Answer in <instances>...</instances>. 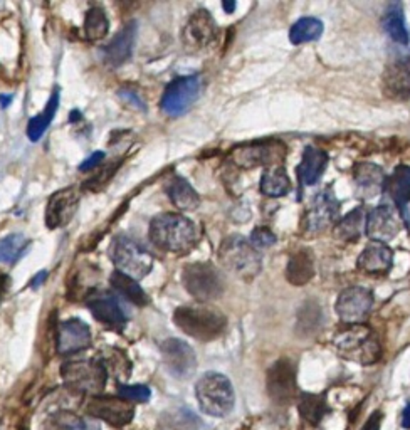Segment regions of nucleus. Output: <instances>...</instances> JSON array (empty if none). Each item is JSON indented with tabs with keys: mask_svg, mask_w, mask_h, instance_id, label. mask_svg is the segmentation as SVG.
<instances>
[{
	"mask_svg": "<svg viewBox=\"0 0 410 430\" xmlns=\"http://www.w3.org/2000/svg\"><path fill=\"white\" fill-rule=\"evenodd\" d=\"M150 239L162 251L185 254L195 247L199 240V229L184 215L163 214L152 220Z\"/></svg>",
	"mask_w": 410,
	"mask_h": 430,
	"instance_id": "f257e3e1",
	"label": "nucleus"
},
{
	"mask_svg": "<svg viewBox=\"0 0 410 430\" xmlns=\"http://www.w3.org/2000/svg\"><path fill=\"white\" fill-rule=\"evenodd\" d=\"M173 321L185 335L200 341L219 338L227 326V318L214 307L184 306L173 313Z\"/></svg>",
	"mask_w": 410,
	"mask_h": 430,
	"instance_id": "f03ea898",
	"label": "nucleus"
},
{
	"mask_svg": "<svg viewBox=\"0 0 410 430\" xmlns=\"http://www.w3.org/2000/svg\"><path fill=\"white\" fill-rule=\"evenodd\" d=\"M195 396L202 412L212 417H226L232 412L236 394L230 380L222 373H205L197 381Z\"/></svg>",
	"mask_w": 410,
	"mask_h": 430,
	"instance_id": "7ed1b4c3",
	"label": "nucleus"
},
{
	"mask_svg": "<svg viewBox=\"0 0 410 430\" xmlns=\"http://www.w3.org/2000/svg\"><path fill=\"white\" fill-rule=\"evenodd\" d=\"M335 348L343 358L361 365H374L382 355L378 338L365 325H350L348 328L338 333L335 338Z\"/></svg>",
	"mask_w": 410,
	"mask_h": 430,
	"instance_id": "20e7f679",
	"label": "nucleus"
},
{
	"mask_svg": "<svg viewBox=\"0 0 410 430\" xmlns=\"http://www.w3.org/2000/svg\"><path fill=\"white\" fill-rule=\"evenodd\" d=\"M219 259L229 273L248 283L254 279L263 268L259 252L241 236H230L224 240L219 249Z\"/></svg>",
	"mask_w": 410,
	"mask_h": 430,
	"instance_id": "39448f33",
	"label": "nucleus"
},
{
	"mask_svg": "<svg viewBox=\"0 0 410 430\" xmlns=\"http://www.w3.org/2000/svg\"><path fill=\"white\" fill-rule=\"evenodd\" d=\"M111 261L118 268V273L141 279L154 268V257L145 247H141L136 240L130 237H118L111 247Z\"/></svg>",
	"mask_w": 410,
	"mask_h": 430,
	"instance_id": "423d86ee",
	"label": "nucleus"
},
{
	"mask_svg": "<svg viewBox=\"0 0 410 430\" xmlns=\"http://www.w3.org/2000/svg\"><path fill=\"white\" fill-rule=\"evenodd\" d=\"M61 373L69 388L84 392V394H98L103 390L108 380L106 366L95 359L64 363Z\"/></svg>",
	"mask_w": 410,
	"mask_h": 430,
	"instance_id": "0eeeda50",
	"label": "nucleus"
},
{
	"mask_svg": "<svg viewBox=\"0 0 410 430\" xmlns=\"http://www.w3.org/2000/svg\"><path fill=\"white\" fill-rule=\"evenodd\" d=\"M182 283L190 294L199 301H212L224 291L222 277L219 270L207 262L190 264L182 273Z\"/></svg>",
	"mask_w": 410,
	"mask_h": 430,
	"instance_id": "6e6552de",
	"label": "nucleus"
},
{
	"mask_svg": "<svg viewBox=\"0 0 410 430\" xmlns=\"http://www.w3.org/2000/svg\"><path fill=\"white\" fill-rule=\"evenodd\" d=\"M200 92V81L197 76L177 77L167 86L162 96V111L169 116H182L197 101Z\"/></svg>",
	"mask_w": 410,
	"mask_h": 430,
	"instance_id": "1a4fd4ad",
	"label": "nucleus"
},
{
	"mask_svg": "<svg viewBox=\"0 0 410 430\" xmlns=\"http://www.w3.org/2000/svg\"><path fill=\"white\" fill-rule=\"evenodd\" d=\"M286 157V147L279 142H254L244 147L234 148L230 162L241 168H256L282 162Z\"/></svg>",
	"mask_w": 410,
	"mask_h": 430,
	"instance_id": "9d476101",
	"label": "nucleus"
},
{
	"mask_svg": "<svg viewBox=\"0 0 410 430\" xmlns=\"http://www.w3.org/2000/svg\"><path fill=\"white\" fill-rule=\"evenodd\" d=\"M374 306V296L361 286L346 288L337 299V314L346 325H361L370 314Z\"/></svg>",
	"mask_w": 410,
	"mask_h": 430,
	"instance_id": "9b49d317",
	"label": "nucleus"
},
{
	"mask_svg": "<svg viewBox=\"0 0 410 430\" xmlns=\"http://www.w3.org/2000/svg\"><path fill=\"white\" fill-rule=\"evenodd\" d=\"M267 394L279 405L291 403L296 396V368L288 358L276 362L267 372Z\"/></svg>",
	"mask_w": 410,
	"mask_h": 430,
	"instance_id": "f8f14e48",
	"label": "nucleus"
},
{
	"mask_svg": "<svg viewBox=\"0 0 410 430\" xmlns=\"http://www.w3.org/2000/svg\"><path fill=\"white\" fill-rule=\"evenodd\" d=\"M340 212V202L335 197L333 190L325 188L313 197L306 215H304V229L309 232H322L337 220Z\"/></svg>",
	"mask_w": 410,
	"mask_h": 430,
	"instance_id": "ddd939ff",
	"label": "nucleus"
},
{
	"mask_svg": "<svg viewBox=\"0 0 410 430\" xmlns=\"http://www.w3.org/2000/svg\"><path fill=\"white\" fill-rule=\"evenodd\" d=\"M217 36V25L207 10H197L192 14L182 31V42L189 53H199L205 49Z\"/></svg>",
	"mask_w": 410,
	"mask_h": 430,
	"instance_id": "4468645a",
	"label": "nucleus"
},
{
	"mask_svg": "<svg viewBox=\"0 0 410 430\" xmlns=\"http://www.w3.org/2000/svg\"><path fill=\"white\" fill-rule=\"evenodd\" d=\"M162 357L165 366L175 378H190L197 368V357L185 341L170 338L162 343Z\"/></svg>",
	"mask_w": 410,
	"mask_h": 430,
	"instance_id": "2eb2a0df",
	"label": "nucleus"
},
{
	"mask_svg": "<svg viewBox=\"0 0 410 430\" xmlns=\"http://www.w3.org/2000/svg\"><path fill=\"white\" fill-rule=\"evenodd\" d=\"M88 412L114 427H123L132 422L135 409L132 402L121 396H93L91 402L88 403Z\"/></svg>",
	"mask_w": 410,
	"mask_h": 430,
	"instance_id": "dca6fc26",
	"label": "nucleus"
},
{
	"mask_svg": "<svg viewBox=\"0 0 410 430\" xmlns=\"http://www.w3.org/2000/svg\"><path fill=\"white\" fill-rule=\"evenodd\" d=\"M80 190L76 187L62 188L56 192L47 202L46 225L49 229H59L68 225L73 220L77 207H80Z\"/></svg>",
	"mask_w": 410,
	"mask_h": 430,
	"instance_id": "f3484780",
	"label": "nucleus"
},
{
	"mask_svg": "<svg viewBox=\"0 0 410 430\" xmlns=\"http://www.w3.org/2000/svg\"><path fill=\"white\" fill-rule=\"evenodd\" d=\"M398 231H400V222H398V214L395 212L392 205L382 203L372 210L367 220V233L375 242L385 244L387 240L394 239Z\"/></svg>",
	"mask_w": 410,
	"mask_h": 430,
	"instance_id": "a211bd4d",
	"label": "nucleus"
},
{
	"mask_svg": "<svg viewBox=\"0 0 410 430\" xmlns=\"http://www.w3.org/2000/svg\"><path fill=\"white\" fill-rule=\"evenodd\" d=\"M91 344V331L88 325L80 320L61 322L58 331V351L61 355H73L83 351Z\"/></svg>",
	"mask_w": 410,
	"mask_h": 430,
	"instance_id": "6ab92c4d",
	"label": "nucleus"
},
{
	"mask_svg": "<svg viewBox=\"0 0 410 430\" xmlns=\"http://www.w3.org/2000/svg\"><path fill=\"white\" fill-rule=\"evenodd\" d=\"M89 309H91L93 316L96 318L101 325L106 328L114 329V331H121L126 326V314L121 309L120 303L117 298L111 294H98L93 296L88 301Z\"/></svg>",
	"mask_w": 410,
	"mask_h": 430,
	"instance_id": "aec40b11",
	"label": "nucleus"
},
{
	"mask_svg": "<svg viewBox=\"0 0 410 430\" xmlns=\"http://www.w3.org/2000/svg\"><path fill=\"white\" fill-rule=\"evenodd\" d=\"M135 36H136L135 22L125 25V27L114 36V39L104 47L103 51L104 64L110 66V68H118L123 62L128 61L133 51V44H135Z\"/></svg>",
	"mask_w": 410,
	"mask_h": 430,
	"instance_id": "412c9836",
	"label": "nucleus"
},
{
	"mask_svg": "<svg viewBox=\"0 0 410 430\" xmlns=\"http://www.w3.org/2000/svg\"><path fill=\"white\" fill-rule=\"evenodd\" d=\"M394 252L387 244L370 242L359 257V268L368 274H385L392 268Z\"/></svg>",
	"mask_w": 410,
	"mask_h": 430,
	"instance_id": "4be33fe9",
	"label": "nucleus"
},
{
	"mask_svg": "<svg viewBox=\"0 0 410 430\" xmlns=\"http://www.w3.org/2000/svg\"><path fill=\"white\" fill-rule=\"evenodd\" d=\"M383 188L390 195V199L394 200L395 205L398 207V210L404 214L405 222L409 225L407 203L410 202V166H397L392 175L385 179V187Z\"/></svg>",
	"mask_w": 410,
	"mask_h": 430,
	"instance_id": "5701e85b",
	"label": "nucleus"
},
{
	"mask_svg": "<svg viewBox=\"0 0 410 430\" xmlns=\"http://www.w3.org/2000/svg\"><path fill=\"white\" fill-rule=\"evenodd\" d=\"M328 165V155L322 148L306 147L303 151V160L298 166V179L301 185H315L322 179Z\"/></svg>",
	"mask_w": 410,
	"mask_h": 430,
	"instance_id": "b1692460",
	"label": "nucleus"
},
{
	"mask_svg": "<svg viewBox=\"0 0 410 430\" xmlns=\"http://www.w3.org/2000/svg\"><path fill=\"white\" fill-rule=\"evenodd\" d=\"M353 173L360 195L363 197H375L385 187V173L375 163H359Z\"/></svg>",
	"mask_w": 410,
	"mask_h": 430,
	"instance_id": "393cba45",
	"label": "nucleus"
},
{
	"mask_svg": "<svg viewBox=\"0 0 410 430\" xmlns=\"http://www.w3.org/2000/svg\"><path fill=\"white\" fill-rule=\"evenodd\" d=\"M315 276V261L309 251H300L291 255L288 268H286V277L294 286H304Z\"/></svg>",
	"mask_w": 410,
	"mask_h": 430,
	"instance_id": "a878e982",
	"label": "nucleus"
},
{
	"mask_svg": "<svg viewBox=\"0 0 410 430\" xmlns=\"http://www.w3.org/2000/svg\"><path fill=\"white\" fill-rule=\"evenodd\" d=\"M385 88L392 96L410 94V59H402L390 66L385 74Z\"/></svg>",
	"mask_w": 410,
	"mask_h": 430,
	"instance_id": "bb28decb",
	"label": "nucleus"
},
{
	"mask_svg": "<svg viewBox=\"0 0 410 430\" xmlns=\"http://www.w3.org/2000/svg\"><path fill=\"white\" fill-rule=\"evenodd\" d=\"M167 194H169L173 205H177L182 210H193L200 203L199 195L193 190L192 185L185 179H180V177H175L170 181L169 187H167Z\"/></svg>",
	"mask_w": 410,
	"mask_h": 430,
	"instance_id": "cd10ccee",
	"label": "nucleus"
},
{
	"mask_svg": "<svg viewBox=\"0 0 410 430\" xmlns=\"http://www.w3.org/2000/svg\"><path fill=\"white\" fill-rule=\"evenodd\" d=\"M58 108H59V90H56L54 92H52L49 103H47L46 110L43 111L40 114H37V116L32 118L31 121H29V126H27V136L31 142H37V140L43 138V135L46 133V129L49 128L52 120H54L56 113H58Z\"/></svg>",
	"mask_w": 410,
	"mask_h": 430,
	"instance_id": "c85d7f7f",
	"label": "nucleus"
},
{
	"mask_svg": "<svg viewBox=\"0 0 410 430\" xmlns=\"http://www.w3.org/2000/svg\"><path fill=\"white\" fill-rule=\"evenodd\" d=\"M291 181L286 175L285 168L281 166H273V168L266 170L261 179V192L266 197H282L289 192Z\"/></svg>",
	"mask_w": 410,
	"mask_h": 430,
	"instance_id": "c756f323",
	"label": "nucleus"
},
{
	"mask_svg": "<svg viewBox=\"0 0 410 430\" xmlns=\"http://www.w3.org/2000/svg\"><path fill=\"white\" fill-rule=\"evenodd\" d=\"M365 225V212L361 209L352 210L335 229V239L340 242H355L361 236Z\"/></svg>",
	"mask_w": 410,
	"mask_h": 430,
	"instance_id": "7c9ffc66",
	"label": "nucleus"
},
{
	"mask_svg": "<svg viewBox=\"0 0 410 430\" xmlns=\"http://www.w3.org/2000/svg\"><path fill=\"white\" fill-rule=\"evenodd\" d=\"M323 34V22L315 17H303L291 27L289 40L293 44L311 42V40L319 39Z\"/></svg>",
	"mask_w": 410,
	"mask_h": 430,
	"instance_id": "2f4dec72",
	"label": "nucleus"
},
{
	"mask_svg": "<svg viewBox=\"0 0 410 430\" xmlns=\"http://www.w3.org/2000/svg\"><path fill=\"white\" fill-rule=\"evenodd\" d=\"M111 284H113V288L117 289L121 296H125L128 301L135 303L138 306H145L148 303L145 291L135 279H132V277L125 276V274L118 273L117 270V273L111 274Z\"/></svg>",
	"mask_w": 410,
	"mask_h": 430,
	"instance_id": "473e14b6",
	"label": "nucleus"
},
{
	"mask_svg": "<svg viewBox=\"0 0 410 430\" xmlns=\"http://www.w3.org/2000/svg\"><path fill=\"white\" fill-rule=\"evenodd\" d=\"M300 414L304 420L309 424H319L328 414V405L325 396L313 395V394H303L300 399Z\"/></svg>",
	"mask_w": 410,
	"mask_h": 430,
	"instance_id": "72a5a7b5",
	"label": "nucleus"
},
{
	"mask_svg": "<svg viewBox=\"0 0 410 430\" xmlns=\"http://www.w3.org/2000/svg\"><path fill=\"white\" fill-rule=\"evenodd\" d=\"M108 29H110V21L106 14L99 7L89 9L84 18V34L89 40H101L106 37Z\"/></svg>",
	"mask_w": 410,
	"mask_h": 430,
	"instance_id": "f704fd0d",
	"label": "nucleus"
},
{
	"mask_svg": "<svg viewBox=\"0 0 410 430\" xmlns=\"http://www.w3.org/2000/svg\"><path fill=\"white\" fill-rule=\"evenodd\" d=\"M383 27H385V31L389 32V36L392 37L395 42H409V32L405 29L404 14H402V9L398 5H392L387 10L385 17H383Z\"/></svg>",
	"mask_w": 410,
	"mask_h": 430,
	"instance_id": "c9c22d12",
	"label": "nucleus"
},
{
	"mask_svg": "<svg viewBox=\"0 0 410 430\" xmlns=\"http://www.w3.org/2000/svg\"><path fill=\"white\" fill-rule=\"evenodd\" d=\"M27 246V239L22 233H12L0 240V262L2 264H10L19 255L22 254Z\"/></svg>",
	"mask_w": 410,
	"mask_h": 430,
	"instance_id": "e433bc0d",
	"label": "nucleus"
},
{
	"mask_svg": "<svg viewBox=\"0 0 410 430\" xmlns=\"http://www.w3.org/2000/svg\"><path fill=\"white\" fill-rule=\"evenodd\" d=\"M51 429L52 430H91L88 422L77 417L76 414L68 412V410H61V412L54 414L51 418Z\"/></svg>",
	"mask_w": 410,
	"mask_h": 430,
	"instance_id": "4c0bfd02",
	"label": "nucleus"
},
{
	"mask_svg": "<svg viewBox=\"0 0 410 430\" xmlns=\"http://www.w3.org/2000/svg\"><path fill=\"white\" fill-rule=\"evenodd\" d=\"M165 425L167 430H199L200 420L187 409H182L177 415L169 417V422Z\"/></svg>",
	"mask_w": 410,
	"mask_h": 430,
	"instance_id": "58836bf2",
	"label": "nucleus"
},
{
	"mask_svg": "<svg viewBox=\"0 0 410 430\" xmlns=\"http://www.w3.org/2000/svg\"><path fill=\"white\" fill-rule=\"evenodd\" d=\"M118 394H120L121 399L128 400V402H148L152 392L145 385H120Z\"/></svg>",
	"mask_w": 410,
	"mask_h": 430,
	"instance_id": "ea45409f",
	"label": "nucleus"
},
{
	"mask_svg": "<svg viewBox=\"0 0 410 430\" xmlns=\"http://www.w3.org/2000/svg\"><path fill=\"white\" fill-rule=\"evenodd\" d=\"M276 236L273 231L267 227H256L251 233V246L254 249H267V247L274 246L276 244Z\"/></svg>",
	"mask_w": 410,
	"mask_h": 430,
	"instance_id": "a19ab883",
	"label": "nucleus"
},
{
	"mask_svg": "<svg viewBox=\"0 0 410 430\" xmlns=\"http://www.w3.org/2000/svg\"><path fill=\"white\" fill-rule=\"evenodd\" d=\"M104 160V153L103 151H96V153H93L91 157L86 158V160L81 163L80 165V170L81 172H88V170H93L96 165H99Z\"/></svg>",
	"mask_w": 410,
	"mask_h": 430,
	"instance_id": "79ce46f5",
	"label": "nucleus"
},
{
	"mask_svg": "<svg viewBox=\"0 0 410 430\" xmlns=\"http://www.w3.org/2000/svg\"><path fill=\"white\" fill-rule=\"evenodd\" d=\"M382 418L383 415L380 410H376V412H374L368 417V420L365 422V425L361 427V430H380V424H382Z\"/></svg>",
	"mask_w": 410,
	"mask_h": 430,
	"instance_id": "37998d69",
	"label": "nucleus"
},
{
	"mask_svg": "<svg viewBox=\"0 0 410 430\" xmlns=\"http://www.w3.org/2000/svg\"><path fill=\"white\" fill-rule=\"evenodd\" d=\"M120 98H123V99H128V98H130V101H132L133 105H136L138 108H140V110H143V103L140 101V98H138L135 92L121 90V91H120Z\"/></svg>",
	"mask_w": 410,
	"mask_h": 430,
	"instance_id": "c03bdc74",
	"label": "nucleus"
},
{
	"mask_svg": "<svg viewBox=\"0 0 410 430\" xmlns=\"http://www.w3.org/2000/svg\"><path fill=\"white\" fill-rule=\"evenodd\" d=\"M402 427L404 429H410V403L405 407L404 414H402Z\"/></svg>",
	"mask_w": 410,
	"mask_h": 430,
	"instance_id": "a18cd8bd",
	"label": "nucleus"
},
{
	"mask_svg": "<svg viewBox=\"0 0 410 430\" xmlns=\"http://www.w3.org/2000/svg\"><path fill=\"white\" fill-rule=\"evenodd\" d=\"M46 276H47V273H43V274H39V276H37V277H36V279H34V281H32V283H34V284H32V288H37V286H39V284H43V281H44V279H46Z\"/></svg>",
	"mask_w": 410,
	"mask_h": 430,
	"instance_id": "49530a36",
	"label": "nucleus"
},
{
	"mask_svg": "<svg viewBox=\"0 0 410 430\" xmlns=\"http://www.w3.org/2000/svg\"><path fill=\"white\" fill-rule=\"evenodd\" d=\"M222 7L226 9L227 14H230L232 10H236V2H224Z\"/></svg>",
	"mask_w": 410,
	"mask_h": 430,
	"instance_id": "de8ad7c7",
	"label": "nucleus"
},
{
	"mask_svg": "<svg viewBox=\"0 0 410 430\" xmlns=\"http://www.w3.org/2000/svg\"><path fill=\"white\" fill-rule=\"evenodd\" d=\"M12 101V96H0V106L2 108H7L9 106V103Z\"/></svg>",
	"mask_w": 410,
	"mask_h": 430,
	"instance_id": "09e8293b",
	"label": "nucleus"
},
{
	"mask_svg": "<svg viewBox=\"0 0 410 430\" xmlns=\"http://www.w3.org/2000/svg\"><path fill=\"white\" fill-rule=\"evenodd\" d=\"M7 277H3V276H0V298H2V294L3 292H5V289H7Z\"/></svg>",
	"mask_w": 410,
	"mask_h": 430,
	"instance_id": "8fccbe9b",
	"label": "nucleus"
}]
</instances>
